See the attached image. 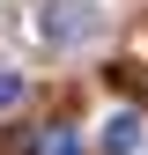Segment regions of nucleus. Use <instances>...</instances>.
Here are the masks:
<instances>
[{"label":"nucleus","instance_id":"obj_1","mask_svg":"<svg viewBox=\"0 0 148 155\" xmlns=\"http://www.w3.org/2000/svg\"><path fill=\"white\" fill-rule=\"evenodd\" d=\"M133 148H141V126H133V118L119 111V118L104 126V155H133Z\"/></svg>","mask_w":148,"mask_h":155},{"label":"nucleus","instance_id":"obj_2","mask_svg":"<svg viewBox=\"0 0 148 155\" xmlns=\"http://www.w3.org/2000/svg\"><path fill=\"white\" fill-rule=\"evenodd\" d=\"M37 155H82V140H74V133H67V126H52V133H45V140H37Z\"/></svg>","mask_w":148,"mask_h":155},{"label":"nucleus","instance_id":"obj_3","mask_svg":"<svg viewBox=\"0 0 148 155\" xmlns=\"http://www.w3.org/2000/svg\"><path fill=\"white\" fill-rule=\"evenodd\" d=\"M8 104H22V74H8V67H0V111H8Z\"/></svg>","mask_w":148,"mask_h":155}]
</instances>
